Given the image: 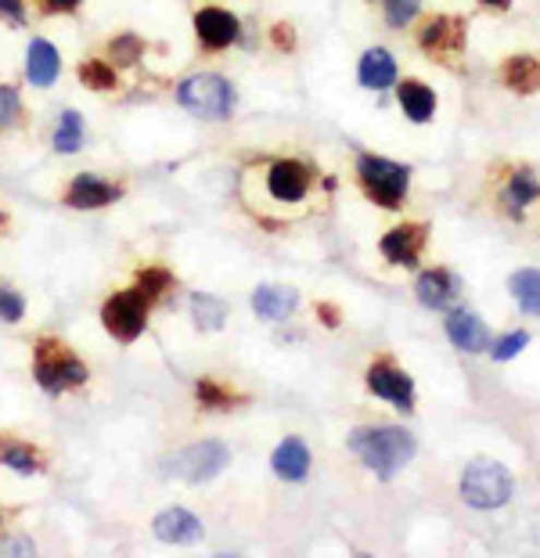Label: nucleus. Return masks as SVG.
I'll use <instances>...</instances> for the list:
<instances>
[{"instance_id": "f257e3e1", "label": "nucleus", "mask_w": 540, "mask_h": 558, "mask_svg": "<svg viewBox=\"0 0 540 558\" xmlns=\"http://www.w3.org/2000/svg\"><path fill=\"white\" fill-rule=\"evenodd\" d=\"M350 447L382 480H393L415 458V436L404 429H357L350 436Z\"/></svg>"}, {"instance_id": "f03ea898", "label": "nucleus", "mask_w": 540, "mask_h": 558, "mask_svg": "<svg viewBox=\"0 0 540 558\" xmlns=\"http://www.w3.org/2000/svg\"><path fill=\"white\" fill-rule=\"evenodd\" d=\"M33 375L51 397H62L69 389L83 386L91 378L87 364H83L76 353L65 350L58 339H40L36 342V357H33Z\"/></svg>"}, {"instance_id": "7ed1b4c3", "label": "nucleus", "mask_w": 540, "mask_h": 558, "mask_svg": "<svg viewBox=\"0 0 540 558\" xmlns=\"http://www.w3.org/2000/svg\"><path fill=\"white\" fill-rule=\"evenodd\" d=\"M177 101L188 112L202 116V120H227L235 112V90L231 83L216 73H195L191 80L180 83Z\"/></svg>"}, {"instance_id": "20e7f679", "label": "nucleus", "mask_w": 540, "mask_h": 558, "mask_svg": "<svg viewBox=\"0 0 540 558\" xmlns=\"http://www.w3.org/2000/svg\"><path fill=\"white\" fill-rule=\"evenodd\" d=\"M461 497L472 508H501L512 497V472L497 461H472L461 476Z\"/></svg>"}, {"instance_id": "39448f33", "label": "nucleus", "mask_w": 540, "mask_h": 558, "mask_svg": "<svg viewBox=\"0 0 540 558\" xmlns=\"http://www.w3.org/2000/svg\"><path fill=\"white\" fill-rule=\"evenodd\" d=\"M357 173H360L364 192L386 209L400 206V198L407 195V181H411V170H407V166L382 159V156H364L357 162Z\"/></svg>"}, {"instance_id": "423d86ee", "label": "nucleus", "mask_w": 540, "mask_h": 558, "mask_svg": "<svg viewBox=\"0 0 540 558\" xmlns=\"http://www.w3.org/2000/svg\"><path fill=\"white\" fill-rule=\"evenodd\" d=\"M101 325L108 328V336H116L119 342H134L144 331V325H148V300H144L137 289L108 295L101 306Z\"/></svg>"}, {"instance_id": "0eeeda50", "label": "nucleus", "mask_w": 540, "mask_h": 558, "mask_svg": "<svg viewBox=\"0 0 540 558\" xmlns=\"http://www.w3.org/2000/svg\"><path fill=\"white\" fill-rule=\"evenodd\" d=\"M231 461V450H227L220 439H202V444H191L188 450H180L170 472L184 483H209L227 469Z\"/></svg>"}, {"instance_id": "6e6552de", "label": "nucleus", "mask_w": 540, "mask_h": 558, "mask_svg": "<svg viewBox=\"0 0 540 558\" xmlns=\"http://www.w3.org/2000/svg\"><path fill=\"white\" fill-rule=\"evenodd\" d=\"M310 181H314V173H310V166L299 162V159H278V162L267 166V173H263V187H267V195L274 202H285V206L303 202L310 195Z\"/></svg>"}, {"instance_id": "1a4fd4ad", "label": "nucleus", "mask_w": 540, "mask_h": 558, "mask_svg": "<svg viewBox=\"0 0 540 558\" xmlns=\"http://www.w3.org/2000/svg\"><path fill=\"white\" fill-rule=\"evenodd\" d=\"M425 239H429V228L425 223H404V228L389 231L386 239H382V256L389 259L396 267H415L418 256H422L425 248Z\"/></svg>"}, {"instance_id": "9d476101", "label": "nucleus", "mask_w": 540, "mask_h": 558, "mask_svg": "<svg viewBox=\"0 0 540 558\" xmlns=\"http://www.w3.org/2000/svg\"><path fill=\"white\" fill-rule=\"evenodd\" d=\"M368 386H371V393L382 397V400H389L393 408H400V411L415 408V383L404 372L389 367V364H371Z\"/></svg>"}, {"instance_id": "9b49d317", "label": "nucleus", "mask_w": 540, "mask_h": 558, "mask_svg": "<svg viewBox=\"0 0 540 558\" xmlns=\"http://www.w3.org/2000/svg\"><path fill=\"white\" fill-rule=\"evenodd\" d=\"M195 33L202 47L220 51V47H231L238 40V19L224 8H202L195 11Z\"/></svg>"}, {"instance_id": "f8f14e48", "label": "nucleus", "mask_w": 540, "mask_h": 558, "mask_svg": "<svg viewBox=\"0 0 540 558\" xmlns=\"http://www.w3.org/2000/svg\"><path fill=\"white\" fill-rule=\"evenodd\" d=\"M155 537H159L163 544H195L202 541V522L188 512V508H166V512H159V519H155Z\"/></svg>"}, {"instance_id": "ddd939ff", "label": "nucleus", "mask_w": 540, "mask_h": 558, "mask_svg": "<svg viewBox=\"0 0 540 558\" xmlns=\"http://www.w3.org/2000/svg\"><path fill=\"white\" fill-rule=\"evenodd\" d=\"M62 73V58H58V47L51 40L36 37L29 47H26V76L36 87H51Z\"/></svg>"}, {"instance_id": "4468645a", "label": "nucleus", "mask_w": 540, "mask_h": 558, "mask_svg": "<svg viewBox=\"0 0 540 558\" xmlns=\"http://www.w3.org/2000/svg\"><path fill=\"white\" fill-rule=\"evenodd\" d=\"M447 336L454 347H461L468 353H479L490 347V328L472 311H454L447 317Z\"/></svg>"}, {"instance_id": "2eb2a0df", "label": "nucleus", "mask_w": 540, "mask_h": 558, "mask_svg": "<svg viewBox=\"0 0 540 558\" xmlns=\"http://www.w3.org/2000/svg\"><path fill=\"white\" fill-rule=\"evenodd\" d=\"M119 195H123V192H119L116 184L101 181V177L83 173V177H76V181L69 184L65 202H69V206H76V209H98V206H108V202H116Z\"/></svg>"}, {"instance_id": "dca6fc26", "label": "nucleus", "mask_w": 540, "mask_h": 558, "mask_svg": "<svg viewBox=\"0 0 540 558\" xmlns=\"http://www.w3.org/2000/svg\"><path fill=\"white\" fill-rule=\"evenodd\" d=\"M461 292V281L451 275V270H425L422 278H418V300L432 311H443V306H451L458 300Z\"/></svg>"}, {"instance_id": "f3484780", "label": "nucleus", "mask_w": 540, "mask_h": 558, "mask_svg": "<svg viewBox=\"0 0 540 558\" xmlns=\"http://www.w3.org/2000/svg\"><path fill=\"white\" fill-rule=\"evenodd\" d=\"M271 465H274V472H278L281 480L299 483V480H307V472H310V450H307L303 439L288 436L278 444V450H274Z\"/></svg>"}, {"instance_id": "a211bd4d", "label": "nucleus", "mask_w": 540, "mask_h": 558, "mask_svg": "<svg viewBox=\"0 0 540 558\" xmlns=\"http://www.w3.org/2000/svg\"><path fill=\"white\" fill-rule=\"evenodd\" d=\"M299 295L296 289H285V284H260L256 292H252V311L267 320H281L296 311Z\"/></svg>"}, {"instance_id": "6ab92c4d", "label": "nucleus", "mask_w": 540, "mask_h": 558, "mask_svg": "<svg viewBox=\"0 0 540 558\" xmlns=\"http://www.w3.org/2000/svg\"><path fill=\"white\" fill-rule=\"evenodd\" d=\"M396 80V62L389 51H382V47H371V51L360 58V83H364L368 90H386L393 87Z\"/></svg>"}, {"instance_id": "aec40b11", "label": "nucleus", "mask_w": 540, "mask_h": 558, "mask_svg": "<svg viewBox=\"0 0 540 558\" xmlns=\"http://www.w3.org/2000/svg\"><path fill=\"white\" fill-rule=\"evenodd\" d=\"M465 40V26L458 19H432V26L422 33V47L429 54H443V51H458Z\"/></svg>"}, {"instance_id": "412c9836", "label": "nucleus", "mask_w": 540, "mask_h": 558, "mask_svg": "<svg viewBox=\"0 0 540 558\" xmlns=\"http://www.w3.org/2000/svg\"><path fill=\"white\" fill-rule=\"evenodd\" d=\"M400 109L407 112V120L425 123V120H432V112H436V94L422 87V83L407 80L400 87Z\"/></svg>"}, {"instance_id": "4be33fe9", "label": "nucleus", "mask_w": 540, "mask_h": 558, "mask_svg": "<svg viewBox=\"0 0 540 558\" xmlns=\"http://www.w3.org/2000/svg\"><path fill=\"white\" fill-rule=\"evenodd\" d=\"M191 317H195V328L202 331H220L227 320V306L216 300V295H191Z\"/></svg>"}, {"instance_id": "5701e85b", "label": "nucleus", "mask_w": 540, "mask_h": 558, "mask_svg": "<svg viewBox=\"0 0 540 558\" xmlns=\"http://www.w3.org/2000/svg\"><path fill=\"white\" fill-rule=\"evenodd\" d=\"M504 80H508L512 90L530 94V90L540 87V62H537V58H530V54L512 58V62L504 65Z\"/></svg>"}, {"instance_id": "b1692460", "label": "nucleus", "mask_w": 540, "mask_h": 558, "mask_svg": "<svg viewBox=\"0 0 540 558\" xmlns=\"http://www.w3.org/2000/svg\"><path fill=\"white\" fill-rule=\"evenodd\" d=\"M512 295L526 314H540V270L526 267L519 275H512Z\"/></svg>"}, {"instance_id": "393cba45", "label": "nucleus", "mask_w": 540, "mask_h": 558, "mask_svg": "<svg viewBox=\"0 0 540 558\" xmlns=\"http://www.w3.org/2000/svg\"><path fill=\"white\" fill-rule=\"evenodd\" d=\"M83 137H87V126H83L80 112H62V120H58V130H55V148L72 156V151L83 148Z\"/></svg>"}, {"instance_id": "a878e982", "label": "nucleus", "mask_w": 540, "mask_h": 558, "mask_svg": "<svg viewBox=\"0 0 540 558\" xmlns=\"http://www.w3.org/2000/svg\"><path fill=\"white\" fill-rule=\"evenodd\" d=\"M540 195V184H537V177L530 170H519L508 181V192H504V198H508V206L512 209H523V206H530V202Z\"/></svg>"}, {"instance_id": "bb28decb", "label": "nucleus", "mask_w": 540, "mask_h": 558, "mask_svg": "<svg viewBox=\"0 0 540 558\" xmlns=\"http://www.w3.org/2000/svg\"><path fill=\"white\" fill-rule=\"evenodd\" d=\"M80 83L91 90H112L116 87V69L108 62H98V58H91V62L80 65Z\"/></svg>"}, {"instance_id": "cd10ccee", "label": "nucleus", "mask_w": 540, "mask_h": 558, "mask_svg": "<svg viewBox=\"0 0 540 558\" xmlns=\"http://www.w3.org/2000/svg\"><path fill=\"white\" fill-rule=\"evenodd\" d=\"M173 284V275L166 267H144L137 275V292L144 295V300H159V295Z\"/></svg>"}, {"instance_id": "c85d7f7f", "label": "nucleus", "mask_w": 540, "mask_h": 558, "mask_svg": "<svg viewBox=\"0 0 540 558\" xmlns=\"http://www.w3.org/2000/svg\"><path fill=\"white\" fill-rule=\"evenodd\" d=\"M0 465L15 469L19 476H33L36 469H40V461H36V450L33 447H22V444H11L0 450Z\"/></svg>"}, {"instance_id": "c756f323", "label": "nucleus", "mask_w": 540, "mask_h": 558, "mask_svg": "<svg viewBox=\"0 0 540 558\" xmlns=\"http://www.w3.org/2000/svg\"><path fill=\"white\" fill-rule=\"evenodd\" d=\"M22 116V98L15 87H0V130H11Z\"/></svg>"}, {"instance_id": "7c9ffc66", "label": "nucleus", "mask_w": 540, "mask_h": 558, "mask_svg": "<svg viewBox=\"0 0 540 558\" xmlns=\"http://www.w3.org/2000/svg\"><path fill=\"white\" fill-rule=\"evenodd\" d=\"M195 393H199V403H206V408H231L235 397L227 393L224 386H216L213 378H202V383L195 386Z\"/></svg>"}, {"instance_id": "2f4dec72", "label": "nucleus", "mask_w": 540, "mask_h": 558, "mask_svg": "<svg viewBox=\"0 0 540 558\" xmlns=\"http://www.w3.org/2000/svg\"><path fill=\"white\" fill-rule=\"evenodd\" d=\"M418 8H422V0H386L389 26H407V22L418 15Z\"/></svg>"}, {"instance_id": "473e14b6", "label": "nucleus", "mask_w": 540, "mask_h": 558, "mask_svg": "<svg viewBox=\"0 0 540 558\" xmlns=\"http://www.w3.org/2000/svg\"><path fill=\"white\" fill-rule=\"evenodd\" d=\"M526 342H530V336H526V331H508V336H504L501 342H494V361H512L515 353L519 350H526Z\"/></svg>"}, {"instance_id": "72a5a7b5", "label": "nucleus", "mask_w": 540, "mask_h": 558, "mask_svg": "<svg viewBox=\"0 0 540 558\" xmlns=\"http://www.w3.org/2000/svg\"><path fill=\"white\" fill-rule=\"evenodd\" d=\"M22 311H26V300L15 289L0 284V320H22Z\"/></svg>"}, {"instance_id": "f704fd0d", "label": "nucleus", "mask_w": 540, "mask_h": 558, "mask_svg": "<svg viewBox=\"0 0 540 558\" xmlns=\"http://www.w3.org/2000/svg\"><path fill=\"white\" fill-rule=\"evenodd\" d=\"M141 51H144V44L137 37H116L112 40V58L119 65H134L141 58Z\"/></svg>"}, {"instance_id": "c9c22d12", "label": "nucleus", "mask_w": 540, "mask_h": 558, "mask_svg": "<svg viewBox=\"0 0 540 558\" xmlns=\"http://www.w3.org/2000/svg\"><path fill=\"white\" fill-rule=\"evenodd\" d=\"M0 15H8L19 26V22L26 19V8H22V0H0Z\"/></svg>"}, {"instance_id": "e433bc0d", "label": "nucleus", "mask_w": 540, "mask_h": 558, "mask_svg": "<svg viewBox=\"0 0 540 558\" xmlns=\"http://www.w3.org/2000/svg\"><path fill=\"white\" fill-rule=\"evenodd\" d=\"M317 314H321V320H324L328 328H339V314H335V306H332V303H321V306H317Z\"/></svg>"}, {"instance_id": "4c0bfd02", "label": "nucleus", "mask_w": 540, "mask_h": 558, "mask_svg": "<svg viewBox=\"0 0 540 558\" xmlns=\"http://www.w3.org/2000/svg\"><path fill=\"white\" fill-rule=\"evenodd\" d=\"M76 4H80V0H44L47 11H72Z\"/></svg>"}, {"instance_id": "58836bf2", "label": "nucleus", "mask_w": 540, "mask_h": 558, "mask_svg": "<svg viewBox=\"0 0 540 558\" xmlns=\"http://www.w3.org/2000/svg\"><path fill=\"white\" fill-rule=\"evenodd\" d=\"M274 40H278V44H292V33H288L285 26H278V29H274Z\"/></svg>"}, {"instance_id": "ea45409f", "label": "nucleus", "mask_w": 540, "mask_h": 558, "mask_svg": "<svg viewBox=\"0 0 540 558\" xmlns=\"http://www.w3.org/2000/svg\"><path fill=\"white\" fill-rule=\"evenodd\" d=\"M483 4H490V8H508L512 0H483Z\"/></svg>"}, {"instance_id": "a19ab883", "label": "nucleus", "mask_w": 540, "mask_h": 558, "mask_svg": "<svg viewBox=\"0 0 540 558\" xmlns=\"http://www.w3.org/2000/svg\"><path fill=\"white\" fill-rule=\"evenodd\" d=\"M4 220H8V217H4V209H0V228H4Z\"/></svg>"}]
</instances>
